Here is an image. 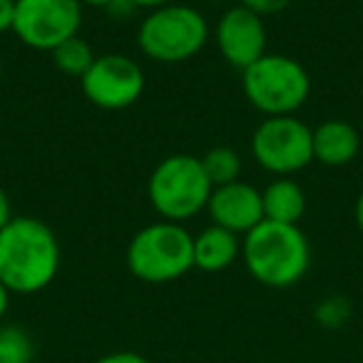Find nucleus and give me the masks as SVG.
Returning <instances> with one entry per match:
<instances>
[{"label":"nucleus","instance_id":"10","mask_svg":"<svg viewBox=\"0 0 363 363\" xmlns=\"http://www.w3.org/2000/svg\"><path fill=\"white\" fill-rule=\"evenodd\" d=\"M222 57L232 67L247 70L252 62L267 55V26L264 18L247 11L244 6H234L222 13L212 33Z\"/></svg>","mask_w":363,"mask_h":363},{"label":"nucleus","instance_id":"15","mask_svg":"<svg viewBox=\"0 0 363 363\" xmlns=\"http://www.w3.org/2000/svg\"><path fill=\"white\" fill-rule=\"evenodd\" d=\"M50 55H52V65L70 77H82L90 70V65L97 57L95 52H92L90 43L80 35L70 38V40H65L62 45H57Z\"/></svg>","mask_w":363,"mask_h":363},{"label":"nucleus","instance_id":"3","mask_svg":"<svg viewBox=\"0 0 363 363\" xmlns=\"http://www.w3.org/2000/svg\"><path fill=\"white\" fill-rule=\"evenodd\" d=\"M212 38L207 18L194 6L169 3L147 11L137 30V45L150 60L177 65L197 57Z\"/></svg>","mask_w":363,"mask_h":363},{"label":"nucleus","instance_id":"6","mask_svg":"<svg viewBox=\"0 0 363 363\" xmlns=\"http://www.w3.org/2000/svg\"><path fill=\"white\" fill-rule=\"evenodd\" d=\"M242 87L252 107L267 117L294 115L311 95L306 67L289 55H262L242 70Z\"/></svg>","mask_w":363,"mask_h":363},{"label":"nucleus","instance_id":"22","mask_svg":"<svg viewBox=\"0 0 363 363\" xmlns=\"http://www.w3.org/2000/svg\"><path fill=\"white\" fill-rule=\"evenodd\" d=\"M135 11H155V8H162V6H169L174 0H127Z\"/></svg>","mask_w":363,"mask_h":363},{"label":"nucleus","instance_id":"8","mask_svg":"<svg viewBox=\"0 0 363 363\" xmlns=\"http://www.w3.org/2000/svg\"><path fill=\"white\" fill-rule=\"evenodd\" d=\"M80 0H16L13 33L23 45L52 52L70 38L80 35Z\"/></svg>","mask_w":363,"mask_h":363},{"label":"nucleus","instance_id":"11","mask_svg":"<svg viewBox=\"0 0 363 363\" xmlns=\"http://www.w3.org/2000/svg\"><path fill=\"white\" fill-rule=\"evenodd\" d=\"M207 212L212 217V224L229 229L237 237H247L254 227H259L264 222L262 189H257L254 184L242 179L214 187Z\"/></svg>","mask_w":363,"mask_h":363},{"label":"nucleus","instance_id":"24","mask_svg":"<svg viewBox=\"0 0 363 363\" xmlns=\"http://www.w3.org/2000/svg\"><path fill=\"white\" fill-rule=\"evenodd\" d=\"M11 296L13 294L6 289V284L0 281V323H3V318H6L8 308H11Z\"/></svg>","mask_w":363,"mask_h":363},{"label":"nucleus","instance_id":"7","mask_svg":"<svg viewBox=\"0 0 363 363\" xmlns=\"http://www.w3.org/2000/svg\"><path fill=\"white\" fill-rule=\"evenodd\" d=\"M252 157L269 174H296L313 162V130L294 115L264 117L252 135Z\"/></svg>","mask_w":363,"mask_h":363},{"label":"nucleus","instance_id":"14","mask_svg":"<svg viewBox=\"0 0 363 363\" xmlns=\"http://www.w3.org/2000/svg\"><path fill=\"white\" fill-rule=\"evenodd\" d=\"M264 219L277 224H298L306 212V192L291 177H277L262 192Z\"/></svg>","mask_w":363,"mask_h":363},{"label":"nucleus","instance_id":"1","mask_svg":"<svg viewBox=\"0 0 363 363\" xmlns=\"http://www.w3.org/2000/svg\"><path fill=\"white\" fill-rule=\"evenodd\" d=\"M62 249L38 217H13L0 229V281L11 294L33 296L55 281Z\"/></svg>","mask_w":363,"mask_h":363},{"label":"nucleus","instance_id":"5","mask_svg":"<svg viewBox=\"0 0 363 363\" xmlns=\"http://www.w3.org/2000/svg\"><path fill=\"white\" fill-rule=\"evenodd\" d=\"M127 267L140 281H177L194 269V237L184 224L167 219L147 224L130 239Z\"/></svg>","mask_w":363,"mask_h":363},{"label":"nucleus","instance_id":"21","mask_svg":"<svg viewBox=\"0 0 363 363\" xmlns=\"http://www.w3.org/2000/svg\"><path fill=\"white\" fill-rule=\"evenodd\" d=\"M16 26V0H0V35Z\"/></svg>","mask_w":363,"mask_h":363},{"label":"nucleus","instance_id":"2","mask_svg":"<svg viewBox=\"0 0 363 363\" xmlns=\"http://www.w3.org/2000/svg\"><path fill=\"white\" fill-rule=\"evenodd\" d=\"M242 259L259 284L269 289H289L306 277L311 267V244L298 224L264 219L242 237Z\"/></svg>","mask_w":363,"mask_h":363},{"label":"nucleus","instance_id":"20","mask_svg":"<svg viewBox=\"0 0 363 363\" xmlns=\"http://www.w3.org/2000/svg\"><path fill=\"white\" fill-rule=\"evenodd\" d=\"M95 363H152V361L137 351H112L105 353L102 358H97Z\"/></svg>","mask_w":363,"mask_h":363},{"label":"nucleus","instance_id":"26","mask_svg":"<svg viewBox=\"0 0 363 363\" xmlns=\"http://www.w3.org/2000/svg\"><path fill=\"white\" fill-rule=\"evenodd\" d=\"M112 3H115V0H80V6L85 8V6H90V8H110Z\"/></svg>","mask_w":363,"mask_h":363},{"label":"nucleus","instance_id":"27","mask_svg":"<svg viewBox=\"0 0 363 363\" xmlns=\"http://www.w3.org/2000/svg\"><path fill=\"white\" fill-rule=\"evenodd\" d=\"M202 3H229V0H202Z\"/></svg>","mask_w":363,"mask_h":363},{"label":"nucleus","instance_id":"23","mask_svg":"<svg viewBox=\"0 0 363 363\" xmlns=\"http://www.w3.org/2000/svg\"><path fill=\"white\" fill-rule=\"evenodd\" d=\"M13 219V207H11V199H8V194L0 189V229L6 227L8 222Z\"/></svg>","mask_w":363,"mask_h":363},{"label":"nucleus","instance_id":"9","mask_svg":"<svg viewBox=\"0 0 363 363\" xmlns=\"http://www.w3.org/2000/svg\"><path fill=\"white\" fill-rule=\"evenodd\" d=\"M85 97L100 110H125L145 92V70L130 55H97L90 70L80 77Z\"/></svg>","mask_w":363,"mask_h":363},{"label":"nucleus","instance_id":"28","mask_svg":"<svg viewBox=\"0 0 363 363\" xmlns=\"http://www.w3.org/2000/svg\"><path fill=\"white\" fill-rule=\"evenodd\" d=\"M0 77H3V57H0Z\"/></svg>","mask_w":363,"mask_h":363},{"label":"nucleus","instance_id":"17","mask_svg":"<svg viewBox=\"0 0 363 363\" xmlns=\"http://www.w3.org/2000/svg\"><path fill=\"white\" fill-rule=\"evenodd\" d=\"M35 343L18 323H0V363H33Z\"/></svg>","mask_w":363,"mask_h":363},{"label":"nucleus","instance_id":"4","mask_svg":"<svg viewBox=\"0 0 363 363\" xmlns=\"http://www.w3.org/2000/svg\"><path fill=\"white\" fill-rule=\"evenodd\" d=\"M214 184L204 172L202 157L169 155L155 167L147 184L150 204L167 222L184 224L202 214Z\"/></svg>","mask_w":363,"mask_h":363},{"label":"nucleus","instance_id":"12","mask_svg":"<svg viewBox=\"0 0 363 363\" xmlns=\"http://www.w3.org/2000/svg\"><path fill=\"white\" fill-rule=\"evenodd\" d=\"M361 150V135L351 122L326 120L313 130V160L326 167L351 164Z\"/></svg>","mask_w":363,"mask_h":363},{"label":"nucleus","instance_id":"19","mask_svg":"<svg viewBox=\"0 0 363 363\" xmlns=\"http://www.w3.org/2000/svg\"><path fill=\"white\" fill-rule=\"evenodd\" d=\"M239 6L257 13L259 18H272L286 11V8L291 6V0H239Z\"/></svg>","mask_w":363,"mask_h":363},{"label":"nucleus","instance_id":"18","mask_svg":"<svg viewBox=\"0 0 363 363\" xmlns=\"http://www.w3.org/2000/svg\"><path fill=\"white\" fill-rule=\"evenodd\" d=\"M351 301L341 294H333V296H326L323 301L316 303L313 308V318L321 323L328 331H336V328H343L351 318Z\"/></svg>","mask_w":363,"mask_h":363},{"label":"nucleus","instance_id":"16","mask_svg":"<svg viewBox=\"0 0 363 363\" xmlns=\"http://www.w3.org/2000/svg\"><path fill=\"white\" fill-rule=\"evenodd\" d=\"M202 164L214 187L237 182L239 174H242V157H239V152L234 150V147H227V145L212 147V150L202 157Z\"/></svg>","mask_w":363,"mask_h":363},{"label":"nucleus","instance_id":"13","mask_svg":"<svg viewBox=\"0 0 363 363\" xmlns=\"http://www.w3.org/2000/svg\"><path fill=\"white\" fill-rule=\"evenodd\" d=\"M239 257H242V237L229 229L209 224L194 237V269L217 274L232 267Z\"/></svg>","mask_w":363,"mask_h":363},{"label":"nucleus","instance_id":"25","mask_svg":"<svg viewBox=\"0 0 363 363\" xmlns=\"http://www.w3.org/2000/svg\"><path fill=\"white\" fill-rule=\"evenodd\" d=\"M353 217H356V227L361 229V234H363V192L358 194V199H356V207H353Z\"/></svg>","mask_w":363,"mask_h":363}]
</instances>
